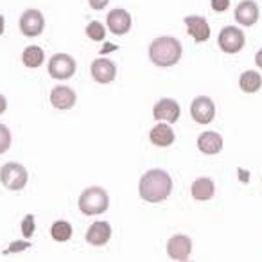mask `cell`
<instances>
[{
    "label": "cell",
    "mask_w": 262,
    "mask_h": 262,
    "mask_svg": "<svg viewBox=\"0 0 262 262\" xmlns=\"http://www.w3.org/2000/svg\"><path fill=\"white\" fill-rule=\"evenodd\" d=\"M51 235L58 243H65V241H69L72 237V226L67 221H56L51 228Z\"/></svg>",
    "instance_id": "obj_22"
},
{
    "label": "cell",
    "mask_w": 262,
    "mask_h": 262,
    "mask_svg": "<svg viewBox=\"0 0 262 262\" xmlns=\"http://www.w3.org/2000/svg\"><path fill=\"white\" fill-rule=\"evenodd\" d=\"M190 115L198 124H210L215 117V104L210 97L200 95L190 104Z\"/></svg>",
    "instance_id": "obj_7"
},
{
    "label": "cell",
    "mask_w": 262,
    "mask_h": 262,
    "mask_svg": "<svg viewBox=\"0 0 262 262\" xmlns=\"http://www.w3.org/2000/svg\"><path fill=\"white\" fill-rule=\"evenodd\" d=\"M31 246V243H13L11 248L6 250V253H11V251H22V250H27Z\"/></svg>",
    "instance_id": "obj_28"
},
{
    "label": "cell",
    "mask_w": 262,
    "mask_h": 262,
    "mask_svg": "<svg viewBox=\"0 0 262 262\" xmlns=\"http://www.w3.org/2000/svg\"><path fill=\"white\" fill-rule=\"evenodd\" d=\"M172 180L162 169H151L140 178L139 192L140 198L147 203H162L171 196Z\"/></svg>",
    "instance_id": "obj_1"
},
{
    "label": "cell",
    "mask_w": 262,
    "mask_h": 262,
    "mask_svg": "<svg viewBox=\"0 0 262 262\" xmlns=\"http://www.w3.org/2000/svg\"><path fill=\"white\" fill-rule=\"evenodd\" d=\"M180 113H182L180 104L174 101V99H169V97L160 99L153 108V117L158 120V122H160V120H165L167 124H174V122H178Z\"/></svg>",
    "instance_id": "obj_9"
},
{
    "label": "cell",
    "mask_w": 262,
    "mask_h": 262,
    "mask_svg": "<svg viewBox=\"0 0 262 262\" xmlns=\"http://www.w3.org/2000/svg\"><path fill=\"white\" fill-rule=\"evenodd\" d=\"M183 22H185L187 31H189V34L194 38L196 43H203V41H207L210 38V26H208V22L203 16H185Z\"/></svg>",
    "instance_id": "obj_11"
},
{
    "label": "cell",
    "mask_w": 262,
    "mask_h": 262,
    "mask_svg": "<svg viewBox=\"0 0 262 262\" xmlns=\"http://www.w3.org/2000/svg\"><path fill=\"white\" fill-rule=\"evenodd\" d=\"M110 0H88V4H90L92 9H95V11H101V9H104L106 6H108Z\"/></svg>",
    "instance_id": "obj_27"
},
{
    "label": "cell",
    "mask_w": 262,
    "mask_h": 262,
    "mask_svg": "<svg viewBox=\"0 0 262 262\" xmlns=\"http://www.w3.org/2000/svg\"><path fill=\"white\" fill-rule=\"evenodd\" d=\"M235 20L244 27L255 26L258 20V6L253 0H243L235 8Z\"/></svg>",
    "instance_id": "obj_15"
},
{
    "label": "cell",
    "mask_w": 262,
    "mask_h": 262,
    "mask_svg": "<svg viewBox=\"0 0 262 262\" xmlns=\"http://www.w3.org/2000/svg\"><path fill=\"white\" fill-rule=\"evenodd\" d=\"M86 36L90 38V40H94V41H102V40H104V36H106L104 26H102L101 22H97V20L90 22L86 26Z\"/></svg>",
    "instance_id": "obj_23"
},
{
    "label": "cell",
    "mask_w": 262,
    "mask_h": 262,
    "mask_svg": "<svg viewBox=\"0 0 262 262\" xmlns=\"http://www.w3.org/2000/svg\"><path fill=\"white\" fill-rule=\"evenodd\" d=\"M34 230H36V223H34V215L29 214L24 217L22 221V235L26 237V239H31V237L34 235Z\"/></svg>",
    "instance_id": "obj_25"
},
{
    "label": "cell",
    "mask_w": 262,
    "mask_h": 262,
    "mask_svg": "<svg viewBox=\"0 0 262 262\" xmlns=\"http://www.w3.org/2000/svg\"><path fill=\"white\" fill-rule=\"evenodd\" d=\"M51 102L58 110H70L76 104V92L70 86H56L51 92Z\"/></svg>",
    "instance_id": "obj_16"
},
{
    "label": "cell",
    "mask_w": 262,
    "mask_h": 262,
    "mask_svg": "<svg viewBox=\"0 0 262 262\" xmlns=\"http://www.w3.org/2000/svg\"><path fill=\"white\" fill-rule=\"evenodd\" d=\"M106 24H108V29L113 34L122 36L131 29V15L126 9H113L106 16Z\"/></svg>",
    "instance_id": "obj_13"
},
{
    "label": "cell",
    "mask_w": 262,
    "mask_h": 262,
    "mask_svg": "<svg viewBox=\"0 0 262 262\" xmlns=\"http://www.w3.org/2000/svg\"><path fill=\"white\" fill-rule=\"evenodd\" d=\"M76 59L70 54H54L49 61V74L54 79H70L76 74Z\"/></svg>",
    "instance_id": "obj_6"
},
{
    "label": "cell",
    "mask_w": 262,
    "mask_h": 262,
    "mask_svg": "<svg viewBox=\"0 0 262 262\" xmlns=\"http://www.w3.org/2000/svg\"><path fill=\"white\" fill-rule=\"evenodd\" d=\"M244 41H246L244 33L235 26L223 27L221 33H219V38H217L219 47H221V51L226 52V54H237L239 51H243Z\"/></svg>",
    "instance_id": "obj_5"
},
{
    "label": "cell",
    "mask_w": 262,
    "mask_h": 262,
    "mask_svg": "<svg viewBox=\"0 0 262 262\" xmlns=\"http://www.w3.org/2000/svg\"><path fill=\"white\" fill-rule=\"evenodd\" d=\"M90 72H92V77H94L97 83L106 84V83H112V81L115 79L117 67H115V63L110 61V59L101 58V59H95V61L92 63Z\"/></svg>",
    "instance_id": "obj_12"
},
{
    "label": "cell",
    "mask_w": 262,
    "mask_h": 262,
    "mask_svg": "<svg viewBox=\"0 0 262 262\" xmlns=\"http://www.w3.org/2000/svg\"><path fill=\"white\" fill-rule=\"evenodd\" d=\"M183 262H187V260H183Z\"/></svg>",
    "instance_id": "obj_32"
},
{
    "label": "cell",
    "mask_w": 262,
    "mask_h": 262,
    "mask_svg": "<svg viewBox=\"0 0 262 262\" xmlns=\"http://www.w3.org/2000/svg\"><path fill=\"white\" fill-rule=\"evenodd\" d=\"M215 192V185L210 178H198L190 187V194L196 201H208Z\"/></svg>",
    "instance_id": "obj_19"
},
{
    "label": "cell",
    "mask_w": 262,
    "mask_h": 262,
    "mask_svg": "<svg viewBox=\"0 0 262 262\" xmlns=\"http://www.w3.org/2000/svg\"><path fill=\"white\" fill-rule=\"evenodd\" d=\"M110 207V198L101 187H90L79 196V210L84 215H99Z\"/></svg>",
    "instance_id": "obj_3"
},
{
    "label": "cell",
    "mask_w": 262,
    "mask_h": 262,
    "mask_svg": "<svg viewBox=\"0 0 262 262\" xmlns=\"http://www.w3.org/2000/svg\"><path fill=\"white\" fill-rule=\"evenodd\" d=\"M198 147L205 155H217L223 149V137L215 131H205L198 137Z\"/></svg>",
    "instance_id": "obj_17"
},
{
    "label": "cell",
    "mask_w": 262,
    "mask_h": 262,
    "mask_svg": "<svg viewBox=\"0 0 262 262\" xmlns=\"http://www.w3.org/2000/svg\"><path fill=\"white\" fill-rule=\"evenodd\" d=\"M192 253V241L190 237L178 233V235H172L167 243V255L172 260H187L189 255Z\"/></svg>",
    "instance_id": "obj_10"
},
{
    "label": "cell",
    "mask_w": 262,
    "mask_h": 262,
    "mask_svg": "<svg viewBox=\"0 0 262 262\" xmlns=\"http://www.w3.org/2000/svg\"><path fill=\"white\" fill-rule=\"evenodd\" d=\"M239 86H241V90L246 92V94H255V92L262 86L260 74L255 72V70H246V72H243L239 77Z\"/></svg>",
    "instance_id": "obj_20"
},
{
    "label": "cell",
    "mask_w": 262,
    "mask_h": 262,
    "mask_svg": "<svg viewBox=\"0 0 262 262\" xmlns=\"http://www.w3.org/2000/svg\"><path fill=\"white\" fill-rule=\"evenodd\" d=\"M182 43L172 36H160L149 45V59L157 67H172L182 59Z\"/></svg>",
    "instance_id": "obj_2"
},
{
    "label": "cell",
    "mask_w": 262,
    "mask_h": 262,
    "mask_svg": "<svg viewBox=\"0 0 262 262\" xmlns=\"http://www.w3.org/2000/svg\"><path fill=\"white\" fill-rule=\"evenodd\" d=\"M230 8V0H212V9L217 13H223Z\"/></svg>",
    "instance_id": "obj_26"
},
{
    "label": "cell",
    "mask_w": 262,
    "mask_h": 262,
    "mask_svg": "<svg viewBox=\"0 0 262 262\" xmlns=\"http://www.w3.org/2000/svg\"><path fill=\"white\" fill-rule=\"evenodd\" d=\"M112 237V226L106 221H95L90 225L86 232V241L92 246H102L106 244Z\"/></svg>",
    "instance_id": "obj_14"
},
{
    "label": "cell",
    "mask_w": 262,
    "mask_h": 262,
    "mask_svg": "<svg viewBox=\"0 0 262 262\" xmlns=\"http://www.w3.org/2000/svg\"><path fill=\"white\" fill-rule=\"evenodd\" d=\"M8 110V101H6V97L4 95H0V115Z\"/></svg>",
    "instance_id": "obj_29"
},
{
    "label": "cell",
    "mask_w": 262,
    "mask_h": 262,
    "mask_svg": "<svg viewBox=\"0 0 262 262\" xmlns=\"http://www.w3.org/2000/svg\"><path fill=\"white\" fill-rule=\"evenodd\" d=\"M149 140L158 147H167L174 142V131L171 129V126L165 122H160L151 129Z\"/></svg>",
    "instance_id": "obj_18"
},
{
    "label": "cell",
    "mask_w": 262,
    "mask_h": 262,
    "mask_svg": "<svg viewBox=\"0 0 262 262\" xmlns=\"http://www.w3.org/2000/svg\"><path fill=\"white\" fill-rule=\"evenodd\" d=\"M43 59H45L43 49L36 47V45H31V47H27L26 51L22 52L24 65L29 67V69H38V67L43 63Z\"/></svg>",
    "instance_id": "obj_21"
},
{
    "label": "cell",
    "mask_w": 262,
    "mask_h": 262,
    "mask_svg": "<svg viewBox=\"0 0 262 262\" xmlns=\"http://www.w3.org/2000/svg\"><path fill=\"white\" fill-rule=\"evenodd\" d=\"M45 27V18L38 9H27L20 16V31L26 36H40Z\"/></svg>",
    "instance_id": "obj_8"
},
{
    "label": "cell",
    "mask_w": 262,
    "mask_h": 262,
    "mask_svg": "<svg viewBox=\"0 0 262 262\" xmlns=\"http://www.w3.org/2000/svg\"><path fill=\"white\" fill-rule=\"evenodd\" d=\"M27 169L22 164H16V162H8L0 167V182L6 189L9 190H22L27 185Z\"/></svg>",
    "instance_id": "obj_4"
},
{
    "label": "cell",
    "mask_w": 262,
    "mask_h": 262,
    "mask_svg": "<svg viewBox=\"0 0 262 262\" xmlns=\"http://www.w3.org/2000/svg\"><path fill=\"white\" fill-rule=\"evenodd\" d=\"M11 146V131H9L8 126L0 124V155L6 153Z\"/></svg>",
    "instance_id": "obj_24"
},
{
    "label": "cell",
    "mask_w": 262,
    "mask_h": 262,
    "mask_svg": "<svg viewBox=\"0 0 262 262\" xmlns=\"http://www.w3.org/2000/svg\"><path fill=\"white\" fill-rule=\"evenodd\" d=\"M255 63H257V67H260L262 69V49L257 52V56H255Z\"/></svg>",
    "instance_id": "obj_30"
},
{
    "label": "cell",
    "mask_w": 262,
    "mask_h": 262,
    "mask_svg": "<svg viewBox=\"0 0 262 262\" xmlns=\"http://www.w3.org/2000/svg\"><path fill=\"white\" fill-rule=\"evenodd\" d=\"M4 33V16L0 15V34Z\"/></svg>",
    "instance_id": "obj_31"
}]
</instances>
